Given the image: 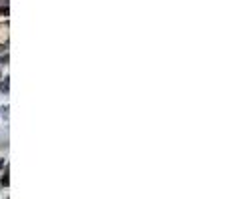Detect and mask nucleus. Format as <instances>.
Segmentation results:
<instances>
[{
	"label": "nucleus",
	"instance_id": "nucleus-1",
	"mask_svg": "<svg viewBox=\"0 0 226 199\" xmlns=\"http://www.w3.org/2000/svg\"><path fill=\"white\" fill-rule=\"evenodd\" d=\"M0 92H8V80L0 82Z\"/></svg>",
	"mask_w": 226,
	"mask_h": 199
},
{
	"label": "nucleus",
	"instance_id": "nucleus-2",
	"mask_svg": "<svg viewBox=\"0 0 226 199\" xmlns=\"http://www.w3.org/2000/svg\"><path fill=\"white\" fill-rule=\"evenodd\" d=\"M2 116H4V118L8 116V106H4V108H2Z\"/></svg>",
	"mask_w": 226,
	"mask_h": 199
}]
</instances>
